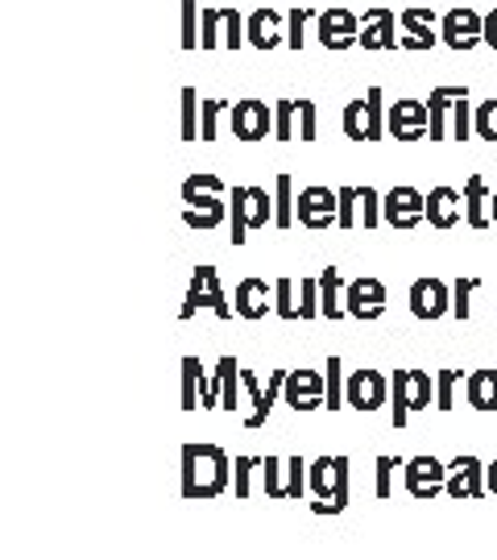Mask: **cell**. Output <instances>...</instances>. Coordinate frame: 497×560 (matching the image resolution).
Listing matches in <instances>:
<instances>
[{
  "label": "cell",
  "instance_id": "obj_5",
  "mask_svg": "<svg viewBox=\"0 0 497 560\" xmlns=\"http://www.w3.org/2000/svg\"><path fill=\"white\" fill-rule=\"evenodd\" d=\"M390 390H394V428H406L415 411L431 407V374L427 370H394Z\"/></svg>",
  "mask_w": 497,
  "mask_h": 560
},
{
  "label": "cell",
  "instance_id": "obj_34",
  "mask_svg": "<svg viewBox=\"0 0 497 560\" xmlns=\"http://www.w3.org/2000/svg\"><path fill=\"white\" fill-rule=\"evenodd\" d=\"M298 291H303L298 316H303V320H316V316H323V307H319V279H303V282H298Z\"/></svg>",
  "mask_w": 497,
  "mask_h": 560
},
{
  "label": "cell",
  "instance_id": "obj_45",
  "mask_svg": "<svg viewBox=\"0 0 497 560\" xmlns=\"http://www.w3.org/2000/svg\"><path fill=\"white\" fill-rule=\"evenodd\" d=\"M298 120H303V133H298V141H316V104L298 101Z\"/></svg>",
  "mask_w": 497,
  "mask_h": 560
},
{
  "label": "cell",
  "instance_id": "obj_28",
  "mask_svg": "<svg viewBox=\"0 0 497 560\" xmlns=\"http://www.w3.org/2000/svg\"><path fill=\"white\" fill-rule=\"evenodd\" d=\"M460 96H469V88H436L431 92V101H427V108H431V141H443V117L457 108Z\"/></svg>",
  "mask_w": 497,
  "mask_h": 560
},
{
  "label": "cell",
  "instance_id": "obj_6",
  "mask_svg": "<svg viewBox=\"0 0 497 560\" xmlns=\"http://www.w3.org/2000/svg\"><path fill=\"white\" fill-rule=\"evenodd\" d=\"M199 307H212L220 320H233V307L224 303V291H220L216 266H196V275H191V287H187V300H182L179 316H182V320H191Z\"/></svg>",
  "mask_w": 497,
  "mask_h": 560
},
{
  "label": "cell",
  "instance_id": "obj_19",
  "mask_svg": "<svg viewBox=\"0 0 497 560\" xmlns=\"http://www.w3.org/2000/svg\"><path fill=\"white\" fill-rule=\"evenodd\" d=\"M386 390H390V382L386 374L378 370H353V378H348V407H357V411H378L381 402H386Z\"/></svg>",
  "mask_w": 497,
  "mask_h": 560
},
{
  "label": "cell",
  "instance_id": "obj_25",
  "mask_svg": "<svg viewBox=\"0 0 497 560\" xmlns=\"http://www.w3.org/2000/svg\"><path fill=\"white\" fill-rule=\"evenodd\" d=\"M233 307H237L240 320H265V312H270V303H265V282L261 279H245L237 282V295H233Z\"/></svg>",
  "mask_w": 497,
  "mask_h": 560
},
{
  "label": "cell",
  "instance_id": "obj_8",
  "mask_svg": "<svg viewBox=\"0 0 497 560\" xmlns=\"http://www.w3.org/2000/svg\"><path fill=\"white\" fill-rule=\"evenodd\" d=\"M344 133L353 141L381 138V88H369L365 101H353L344 108Z\"/></svg>",
  "mask_w": 497,
  "mask_h": 560
},
{
  "label": "cell",
  "instance_id": "obj_43",
  "mask_svg": "<svg viewBox=\"0 0 497 560\" xmlns=\"http://www.w3.org/2000/svg\"><path fill=\"white\" fill-rule=\"evenodd\" d=\"M196 0H182V46L187 50H196L199 46V38H196Z\"/></svg>",
  "mask_w": 497,
  "mask_h": 560
},
{
  "label": "cell",
  "instance_id": "obj_29",
  "mask_svg": "<svg viewBox=\"0 0 497 560\" xmlns=\"http://www.w3.org/2000/svg\"><path fill=\"white\" fill-rule=\"evenodd\" d=\"M319 307H323V316H328V320L348 316V307H340V270L336 266H328V270L319 275Z\"/></svg>",
  "mask_w": 497,
  "mask_h": 560
},
{
  "label": "cell",
  "instance_id": "obj_9",
  "mask_svg": "<svg viewBox=\"0 0 497 560\" xmlns=\"http://www.w3.org/2000/svg\"><path fill=\"white\" fill-rule=\"evenodd\" d=\"M439 38L448 42L452 50H473L477 42H485V18H477L469 4H457V9H448V13H443Z\"/></svg>",
  "mask_w": 497,
  "mask_h": 560
},
{
  "label": "cell",
  "instance_id": "obj_41",
  "mask_svg": "<svg viewBox=\"0 0 497 560\" xmlns=\"http://www.w3.org/2000/svg\"><path fill=\"white\" fill-rule=\"evenodd\" d=\"M357 196H360V208H365V229H374V224L381 221V203H378V191L365 183V187H357Z\"/></svg>",
  "mask_w": 497,
  "mask_h": 560
},
{
  "label": "cell",
  "instance_id": "obj_18",
  "mask_svg": "<svg viewBox=\"0 0 497 560\" xmlns=\"http://www.w3.org/2000/svg\"><path fill=\"white\" fill-rule=\"evenodd\" d=\"M411 312H415V320H439V316H448L452 312L448 287L439 279H415L411 282Z\"/></svg>",
  "mask_w": 497,
  "mask_h": 560
},
{
  "label": "cell",
  "instance_id": "obj_51",
  "mask_svg": "<svg viewBox=\"0 0 497 560\" xmlns=\"http://www.w3.org/2000/svg\"><path fill=\"white\" fill-rule=\"evenodd\" d=\"M485 474H489V490H494V494H497V460H494V465H489V469H485Z\"/></svg>",
  "mask_w": 497,
  "mask_h": 560
},
{
  "label": "cell",
  "instance_id": "obj_50",
  "mask_svg": "<svg viewBox=\"0 0 497 560\" xmlns=\"http://www.w3.org/2000/svg\"><path fill=\"white\" fill-rule=\"evenodd\" d=\"M485 42H489V46L497 50V9L489 13V18H485Z\"/></svg>",
  "mask_w": 497,
  "mask_h": 560
},
{
  "label": "cell",
  "instance_id": "obj_26",
  "mask_svg": "<svg viewBox=\"0 0 497 560\" xmlns=\"http://www.w3.org/2000/svg\"><path fill=\"white\" fill-rule=\"evenodd\" d=\"M402 25L411 30V38H402L406 50H431V46H436V38H431V25H436L431 9H423V4L406 9V13H402Z\"/></svg>",
  "mask_w": 497,
  "mask_h": 560
},
{
  "label": "cell",
  "instance_id": "obj_31",
  "mask_svg": "<svg viewBox=\"0 0 497 560\" xmlns=\"http://www.w3.org/2000/svg\"><path fill=\"white\" fill-rule=\"evenodd\" d=\"M464 221L473 224V229L494 224L485 217V179H481V175H473V179L464 183Z\"/></svg>",
  "mask_w": 497,
  "mask_h": 560
},
{
  "label": "cell",
  "instance_id": "obj_11",
  "mask_svg": "<svg viewBox=\"0 0 497 560\" xmlns=\"http://www.w3.org/2000/svg\"><path fill=\"white\" fill-rule=\"evenodd\" d=\"M319 42H323L328 50L360 46V18L353 9H323V13H319Z\"/></svg>",
  "mask_w": 497,
  "mask_h": 560
},
{
  "label": "cell",
  "instance_id": "obj_3",
  "mask_svg": "<svg viewBox=\"0 0 497 560\" xmlns=\"http://www.w3.org/2000/svg\"><path fill=\"white\" fill-rule=\"evenodd\" d=\"M311 490L319 499L316 515H340L348 506V460L344 457H319L311 465Z\"/></svg>",
  "mask_w": 497,
  "mask_h": 560
},
{
  "label": "cell",
  "instance_id": "obj_4",
  "mask_svg": "<svg viewBox=\"0 0 497 560\" xmlns=\"http://www.w3.org/2000/svg\"><path fill=\"white\" fill-rule=\"evenodd\" d=\"M274 221V200L265 187H233V245H245L249 229H265Z\"/></svg>",
  "mask_w": 497,
  "mask_h": 560
},
{
  "label": "cell",
  "instance_id": "obj_16",
  "mask_svg": "<svg viewBox=\"0 0 497 560\" xmlns=\"http://www.w3.org/2000/svg\"><path fill=\"white\" fill-rule=\"evenodd\" d=\"M286 402H291L295 411L328 407V378H319L311 370H291V374H286Z\"/></svg>",
  "mask_w": 497,
  "mask_h": 560
},
{
  "label": "cell",
  "instance_id": "obj_35",
  "mask_svg": "<svg viewBox=\"0 0 497 560\" xmlns=\"http://www.w3.org/2000/svg\"><path fill=\"white\" fill-rule=\"evenodd\" d=\"M473 129H477V138L497 141V101L477 104V117H473Z\"/></svg>",
  "mask_w": 497,
  "mask_h": 560
},
{
  "label": "cell",
  "instance_id": "obj_36",
  "mask_svg": "<svg viewBox=\"0 0 497 560\" xmlns=\"http://www.w3.org/2000/svg\"><path fill=\"white\" fill-rule=\"evenodd\" d=\"M457 382H460V370H439L436 374V407L439 411H452L457 402H452V390H457Z\"/></svg>",
  "mask_w": 497,
  "mask_h": 560
},
{
  "label": "cell",
  "instance_id": "obj_21",
  "mask_svg": "<svg viewBox=\"0 0 497 560\" xmlns=\"http://www.w3.org/2000/svg\"><path fill=\"white\" fill-rule=\"evenodd\" d=\"M270 129H274V113L261 101L233 104V133H237L240 141H261Z\"/></svg>",
  "mask_w": 497,
  "mask_h": 560
},
{
  "label": "cell",
  "instance_id": "obj_13",
  "mask_svg": "<svg viewBox=\"0 0 497 560\" xmlns=\"http://www.w3.org/2000/svg\"><path fill=\"white\" fill-rule=\"evenodd\" d=\"M381 217L386 224H394V229H415L418 221H427V196H418L415 187H394L386 203H381Z\"/></svg>",
  "mask_w": 497,
  "mask_h": 560
},
{
  "label": "cell",
  "instance_id": "obj_42",
  "mask_svg": "<svg viewBox=\"0 0 497 560\" xmlns=\"http://www.w3.org/2000/svg\"><path fill=\"white\" fill-rule=\"evenodd\" d=\"M481 287V279H460L457 282V303H452V316L457 320H469V295Z\"/></svg>",
  "mask_w": 497,
  "mask_h": 560
},
{
  "label": "cell",
  "instance_id": "obj_39",
  "mask_svg": "<svg viewBox=\"0 0 497 560\" xmlns=\"http://www.w3.org/2000/svg\"><path fill=\"white\" fill-rule=\"evenodd\" d=\"M291 291H295V282L291 279L274 282V295H279V307H274V312H279L282 320H303V316H298V307L291 303Z\"/></svg>",
  "mask_w": 497,
  "mask_h": 560
},
{
  "label": "cell",
  "instance_id": "obj_12",
  "mask_svg": "<svg viewBox=\"0 0 497 560\" xmlns=\"http://www.w3.org/2000/svg\"><path fill=\"white\" fill-rule=\"evenodd\" d=\"M406 494L411 499H436L439 490H448V469L436 457H411L406 460Z\"/></svg>",
  "mask_w": 497,
  "mask_h": 560
},
{
  "label": "cell",
  "instance_id": "obj_48",
  "mask_svg": "<svg viewBox=\"0 0 497 560\" xmlns=\"http://www.w3.org/2000/svg\"><path fill=\"white\" fill-rule=\"evenodd\" d=\"M253 465H261V460L253 457H240L233 469H237V499H249V474H253Z\"/></svg>",
  "mask_w": 497,
  "mask_h": 560
},
{
  "label": "cell",
  "instance_id": "obj_44",
  "mask_svg": "<svg viewBox=\"0 0 497 560\" xmlns=\"http://www.w3.org/2000/svg\"><path fill=\"white\" fill-rule=\"evenodd\" d=\"M452 117H457V125H452V138L464 141V138H469V129H473V117H469V96H460L457 108H452Z\"/></svg>",
  "mask_w": 497,
  "mask_h": 560
},
{
  "label": "cell",
  "instance_id": "obj_14",
  "mask_svg": "<svg viewBox=\"0 0 497 560\" xmlns=\"http://www.w3.org/2000/svg\"><path fill=\"white\" fill-rule=\"evenodd\" d=\"M386 125H390V133H394L398 141H423L431 133V108L418 101H398V104H390Z\"/></svg>",
  "mask_w": 497,
  "mask_h": 560
},
{
  "label": "cell",
  "instance_id": "obj_52",
  "mask_svg": "<svg viewBox=\"0 0 497 560\" xmlns=\"http://www.w3.org/2000/svg\"><path fill=\"white\" fill-rule=\"evenodd\" d=\"M489 221L497 224V191H494V212H489Z\"/></svg>",
  "mask_w": 497,
  "mask_h": 560
},
{
  "label": "cell",
  "instance_id": "obj_23",
  "mask_svg": "<svg viewBox=\"0 0 497 560\" xmlns=\"http://www.w3.org/2000/svg\"><path fill=\"white\" fill-rule=\"evenodd\" d=\"M279 25H282V13L279 9H258L253 18L245 21V38L253 42L258 50H274L279 46Z\"/></svg>",
  "mask_w": 497,
  "mask_h": 560
},
{
  "label": "cell",
  "instance_id": "obj_22",
  "mask_svg": "<svg viewBox=\"0 0 497 560\" xmlns=\"http://www.w3.org/2000/svg\"><path fill=\"white\" fill-rule=\"evenodd\" d=\"M481 460L477 457H457L452 465H448V494L452 499H481L485 494V486H481Z\"/></svg>",
  "mask_w": 497,
  "mask_h": 560
},
{
  "label": "cell",
  "instance_id": "obj_37",
  "mask_svg": "<svg viewBox=\"0 0 497 560\" xmlns=\"http://www.w3.org/2000/svg\"><path fill=\"white\" fill-rule=\"evenodd\" d=\"M357 203H360L357 187H340V212H336L340 229H353L357 224Z\"/></svg>",
  "mask_w": 497,
  "mask_h": 560
},
{
  "label": "cell",
  "instance_id": "obj_27",
  "mask_svg": "<svg viewBox=\"0 0 497 560\" xmlns=\"http://www.w3.org/2000/svg\"><path fill=\"white\" fill-rule=\"evenodd\" d=\"M464 390L477 411H497V370H473L464 378Z\"/></svg>",
  "mask_w": 497,
  "mask_h": 560
},
{
  "label": "cell",
  "instance_id": "obj_49",
  "mask_svg": "<svg viewBox=\"0 0 497 560\" xmlns=\"http://www.w3.org/2000/svg\"><path fill=\"white\" fill-rule=\"evenodd\" d=\"M394 469H398L394 457L378 460V499H390V478H394Z\"/></svg>",
  "mask_w": 497,
  "mask_h": 560
},
{
  "label": "cell",
  "instance_id": "obj_40",
  "mask_svg": "<svg viewBox=\"0 0 497 560\" xmlns=\"http://www.w3.org/2000/svg\"><path fill=\"white\" fill-rule=\"evenodd\" d=\"M323 370H328V374H323V378H328V411H340V407H344V402H340V370H344V365H340V358H328Z\"/></svg>",
  "mask_w": 497,
  "mask_h": 560
},
{
  "label": "cell",
  "instance_id": "obj_20",
  "mask_svg": "<svg viewBox=\"0 0 497 560\" xmlns=\"http://www.w3.org/2000/svg\"><path fill=\"white\" fill-rule=\"evenodd\" d=\"M286 374H291V370H279V374L270 378V386L261 390L258 378H253L249 370H240V386H245V395L253 399V411L245 416V423H249V428H261V423L270 420V411H274V395H279V386H286Z\"/></svg>",
  "mask_w": 497,
  "mask_h": 560
},
{
  "label": "cell",
  "instance_id": "obj_10",
  "mask_svg": "<svg viewBox=\"0 0 497 560\" xmlns=\"http://www.w3.org/2000/svg\"><path fill=\"white\" fill-rule=\"evenodd\" d=\"M240 42L249 38H245V25H240L237 9H203V38H199L203 50H216V46L237 50Z\"/></svg>",
  "mask_w": 497,
  "mask_h": 560
},
{
  "label": "cell",
  "instance_id": "obj_2",
  "mask_svg": "<svg viewBox=\"0 0 497 560\" xmlns=\"http://www.w3.org/2000/svg\"><path fill=\"white\" fill-rule=\"evenodd\" d=\"M220 191H224V179L220 175H187L182 183V200H187V212L182 221L191 229H216L224 221V203H220Z\"/></svg>",
  "mask_w": 497,
  "mask_h": 560
},
{
  "label": "cell",
  "instance_id": "obj_24",
  "mask_svg": "<svg viewBox=\"0 0 497 560\" xmlns=\"http://www.w3.org/2000/svg\"><path fill=\"white\" fill-rule=\"evenodd\" d=\"M427 221H431V229H452L460 221V191H452V187H431V196H427Z\"/></svg>",
  "mask_w": 497,
  "mask_h": 560
},
{
  "label": "cell",
  "instance_id": "obj_46",
  "mask_svg": "<svg viewBox=\"0 0 497 560\" xmlns=\"http://www.w3.org/2000/svg\"><path fill=\"white\" fill-rule=\"evenodd\" d=\"M311 18V9H303V4H298V9H291V50H303V21Z\"/></svg>",
  "mask_w": 497,
  "mask_h": 560
},
{
  "label": "cell",
  "instance_id": "obj_17",
  "mask_svg": "<svg viewBox=\"0 0 497 560\" xmlns=\"http://www.w3.org/2000/svg\"><path fill=\"white\" fill-rule=\"evenodd\" d=\"M344 307H348V316H357V320H381V312H386V282L381 279L348 282Z\"/></svg>",
  "mask_w": 497,
  "mask_h": 560
},
{
  "label": "cell",
  "instance_id": "obj_1",
  "mask_svg": "<svg viewBox=\"0 0 497 560\" xmlns=\"http://www.w3.org/2000/svg\"><path fill=\"white\" fill-rule=\"evenodd\" d=\"M233 460L216 444H182V499H216L233 481Z\"/></svg>",
  "mask_w": 497,
  "mask_h": 560
},
{
  "label": "cell",
  "instance_id": "obj_32",
  "mask_svg": "<svg viewBox=\"0 0 497 560\" xmlns=\"http://www.w3.org/2000/svg\"><path fill=\"white\" fill-rule=\"evenodd\" d=\"M291 187H295V179L282 171L279 179H274V191H279V200H274V224H279V229H291V224H295V200H291Z\"/></svg>",
  "mask_w": 497,
  "mask_h": 560
},
{
  "label": "cell",
  "instance_id": "obj_7",
  "mask_svg": "<svg viewBox=\"0 0 497 560\" xmlns=\"http://www.w3.org/2000/svg\"><path fill=\"white\" fill-rule=\"evenodd\" d=\"M340 212V191L332 187H303L295 200V217L303 229H328Z\"/></svg>",
  "mask_w": 497,
  "mask_h": 560
},
{
  "label": "cell",
  "instance_id": "obj_38",
  "mask_svg": "<svg viewBox=\"0 0 497 560\" xmlns=\"http://www.w3.org/2000/svg\"><path fill=\"white\" fill-rule=\"evenodd\" d=\"M298 113V101H279L274 108V138L279 141H291L295 138V129H291V117Z\"/></svg>",
  "mask_w": 497,
  "mask_h": 560
},
{
  "label": "cell",
  "instance_id": "obj_15",
  "mask_svg": "<svg viewBox=\"0 0 497 560\" xmlns=\"http://www.w3.org/2000/svg\"><path fill=\"white\" fill-rule=\"evenodd\" d=\"M398 13L386 9V4H374L365 9V21H360V46L365 50H398Z\"/></svg>",
  "mask_w": 497,
  "mask_h": 560
},
{
  "label": "cell",
  "instance_id": "obj_30",
  "mask_svg": "<svg viewBox=\"0 0 497 560\" xmlns=\"http://www.w3.org/2000/svg\"><path fill=\"white\" fill-rule=\"evenodd\" d=\"M203 390H208V382L199 374V358H182V411L203 407Z\"/></svg>",
  "mask_w": 497,
  "mask_h": 560
},
{
  "label": "cell",
  "instance_id": "obj_47",
  "mask_svg": "<svg viewBox=\"0 0 497 560\" xmlns=\"http://www.w3.org/2000/svg\"><path fill=\"white\" fill-rule=\"evenodd\" d=\"M224 113V101L203 104V141H216V117Z\"/></svg>",
  "mask_w": 497,
  "mask_h": 560
},
{
  "label": "cell",
  "instance_id": "obj_33",
  "mask_svg": "<svg viewBox=\"0 0 497 560\" xmlns=\"http://www.w3.org/2000/svg\"><path fill=\"white\" fill-rule=\"evenodd\" d=\"M199 117V92L182 88V141H203V129L196 125Z\"/></svg>",
  "mask_w": 497,
  "mask_h": 560
}]
</instances>
